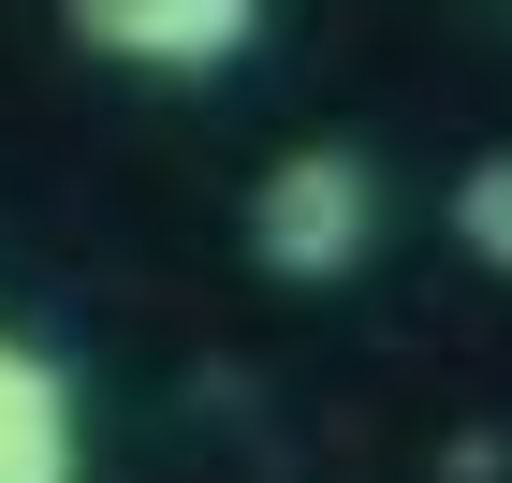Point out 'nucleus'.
I'll return each instance as SVG.
<instances>
[{
	"mask_svg": "<svg viewBox=\"0 0 512 483\" xmlns=\"http://www.w3.org/2000/svg\"><path fill=\"white\" fill-rule=\"evenodd\" d=\"M366 235H381V176H366V147H293V161H264V191H249L264 279H352Z\"/></svg>",
	"mask_w": 512,
	"mask_h": 483,
	"instance_id": "1",
	"label": "nucleus"
},
{
	"mask_svg": "<svg viewBox=\"0 0 512 483\" xmlns=\"http://www.w3.org/2000/svg\"><path fill=\"white\" fill-rule=\"evenodd\" d=\"M74 44L118 74H235L264 44V0H74Z\"/></svg>",
	"mask_w": 512,
	"mask_h": 483,
	"instance_id": "2",
	"label": "nucleus"
},
{
	"mask_svg": "<svg viewBox=\"0 0 512 483\" xmlns=\"http://www.w3.org/2000/svg\"><path fill=\"white\" fill-rule=\"evenodd\" d=\"M88 440H74V381L30 352V337H0V483H74Z\"/></svg>",
	"mask_w": 512,
	"mask_h": 483,
	"instance_id": "3",
	"label": "nucleus"
},
{
	"mask_svg": "<svg viewBox=\"0 0 512 483\" xmlns=\"http://www.w3.org/2000/svg\"><path fill=\"white\" fill-rule=\"evenodd\" d=\"M454 235H469V264H483V279H512V147L454 176Z\"/></svg>",
	"mask_w": 512,
	"mask_h": 483,
	"instance_id": "4",
	"label": "nucleus"
}]
</instances>
